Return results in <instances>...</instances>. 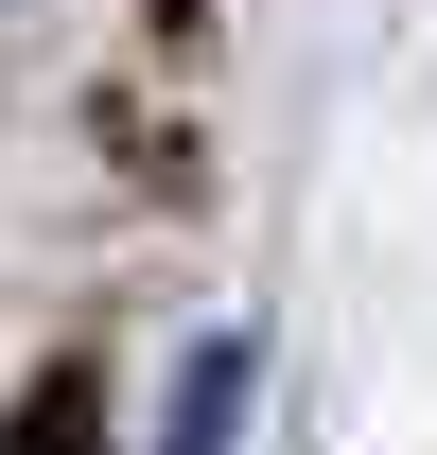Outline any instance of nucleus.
Instances as JSON below:
<instances>
[{"label":"nucleus","mask_w":437,"mask_h":455,"mask_svg":"<svg viewBox=\"0 0 437 455\" xmlns=\"http://www.w3.org/2000/svg\"><path fill=\"white\" fill-rule=\"evenodd\" d=\"M245 386H263V350H245V333H211V350H193V386H175V438H158V455H227Z\"/></svg>","instance_id":"f257e3e1"}]
</instances>
